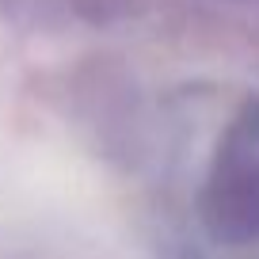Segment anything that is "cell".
<instances>
[{"label":"cell","mask_w":259,"mask_h":259,"mask_svg":"<svg viewBox=\"0 0 259 259\" xmlns=\"http://www.w3.org/2000/svg\"><path fill=\"white\" fill-rule=\"evenodd\" d=\"M156 202L168 259H259V96L179 130Z\"/></svg>","instance_id":"obj_1"}]
</instances>
